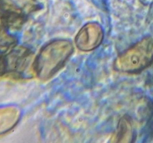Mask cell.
I'll return each mask as SVG.
<instances>
[{
  "mask_svg": "<svg viewBox=\"0 0 153 143\" xmlns=\"http://www.w3.org/2000/svg\"><path fill=\"white\" fill-rule=\"evenodd\" d=\"M114 142H131L134 139V129L129 118L124 116L120 120L117 129L114 135Z\"/></svg>",
  "mask_w": 153,
  "mask_h": 143,
  "instance_id": "cell-6",
  "label": "cell"
},
{
  "mask_svg": "<svg viewBox=\"0 0 153 143\" xmlns=\"http://www.w3.org/2000/svg\"><path fill=\"white\" fill-rule=\"evenodd\" d=\"M9 29L5 17L0 13V47H8L16 42V38L10 34Z\"/></svg>",
  "mask_w": 153,
  "mask_h": 143,
  "instance_id": "cell-7",
  "label": "cell"
},
{
  "mask_svg": "<svg viewBox=\"0 0 153 143\" xmlns=\"http://www.w3.org/2000/svg\"><path fill=\"white\" fill-rule=\"evenodd\" d=\"M104 37L103 29L96 22L84 25L76 35L75 42L78 49L83 52H90L98 47Z\"/></svg>",
  "mask_w": 153,
  "mask_h": 143,
  "instance_id": "cell-3",
  "label": "cell"
},
{
  "mask_svg": "<svg viewBox=\"0 0 153 143\" xmlns=\"http://www.w3.org/2000/svg\"><path fill=\"white\" fill-rule=\"evenodd\" d=\"M31 54L26 48L18 46L13 48L5 55L7 72L22 73L26 69L31 59Z\"/></svg>",
  "mask_w": 153,
  "mask_h": 143,
  "instance_id": "cell-4",
  "label": "cell"
},
{
  "mask_svg": "<svg viewBox=\"0 0 153 143\" xmlns=\"http://www.w3.org/2000/svg\"><path fill=\"white\" fill-rule=\"evenodd\" d=\"M5 72H7L5 55H4L0 52V76L2 75Z\"/></svg>",
  "mask_w": 153,
  "mask_h": 143,
  "instance_id": "cell-8",
  "label": "cell"
},
{
  "mask_svg": "<svg viewBox=\"0 0 153 143\" xmlns=\"http://www.w3.org/2000/svg\"><path fill=\"white\" fill-rule=\"evenodd\" d=\"M20 115V110L16 107H0V135L10 130L19 122Z\"/></svg>",
  "mask_w": 153,
  "mask_h": 143,
  "instance_id": "cell-5",
  "label": "cell"
},
{
  "mask_svg": "<svg viewBox=\"0 0 153 143\" xmlns=\"http://www.w3.org/2000/svg\"><path fill=\"white\" fill-rule=\"evenodd\" d=\"M153 61V37H145L116 58L114 67L117 71L135 73L142 71Z\"/></svg>",
  "mask_w": 153,
  "mask_h": 143,
  "instance_id": "cell-2",
  "label": "cell"
},
{
  "mask_svg": "<svg viewBox=\"0 0 153 143\" xmlns=\"http://www.w3.org/2000/svg\"><path fill=\"white\" fill-rule=\"evenodd\" d=\"M73 52L70 40H55L45 45L36 57L34 69L39 79H50L65 64Z\"/></svg>",
  "mask_w": 153,
  "mask_h": 143,
  "instance_id": "cell-1",
  "label": "cell"
}]
</instances>
